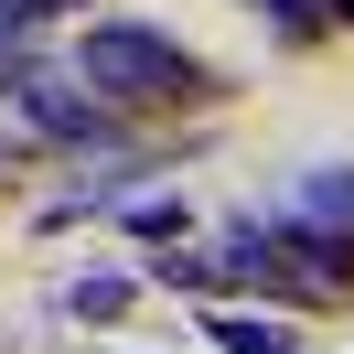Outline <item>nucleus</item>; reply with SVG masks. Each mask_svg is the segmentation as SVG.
<instances>
[{"mask_svg": "<svg viewBox=\"0 0 354 354\" xmlns=\"http://www.w3.org/2000/svg\"><path fill=\"white\" fill-rule=\"evenodd\" d=\"M290 215L322 225V236H354V161H311V172L290 183Z\"/></svg>", "mask_w": 354, "mask_h": 354, "instance_id": "3", "label": "nucleus"}, {"mask_svg": "<svg viewBox=\"0 0 354 354\" xmlns=\"http://www.w3.org/2000/svg\"><path fill=\"white\" fill-rule=\"evenodd\" d=\"M204 344H225V354H290V322H268V311H204Z\"/></svg>", "mask_w": 354, "mask_h": 354, "instance_id": "4", "label": "nucleus"}, {"mask_svg": "<svg viewBox=\"0 0 354 354\" xmlns=\"http://www.w3.org/2000/svg\"><path fill=\"white\" fill-rule=\"evenodd\" d=\"M11 97H22V118H32V129L75 140V151H86V140H108V108H97V97H75L65 75H11Z\"/></svg>", "mask_w": 354, "mask_h": 354, "instance_id": "2", "label": "nucleus"}, {"mask_svg": "<svg viewBox=\"0 0 354 354\" xmlns=\"http://www.w3.org/2000/svg\"><path fill=\"white\" fill-rule=\"evenodd\" d=\"M247 11H268L279 32H322V22H344V0H247Z\"/></svg>", "mask_w": 354, "mask_h": 354, "instance_id": "5", "label": "nucleus"}, {"mask_svg": "<svg viewBox=\"0 0 354 354\" xmlns=\"http://www.w3.org/2000/svg\"><path fill=\"white\" fill-rule=\"evenodd\" d=\"M75 311H86V322H108V311H129V279H75Z\"/></svg>", "mask_w": 354, "mask_h": 354, "instance_id": "6", "label": "nucleus"}, {"mask_svg": "<svg viewBox=\"0 0 354 354\" xmlns=\"http://www.w3.org/2000/svg\"><path fill=\"white\" fill-rule=\"evenodd\" d=\"M75 65H86V86L118 97V108H172V97L204 86V65L172 32H151V22H97L86 44H75Z\"/></svg>", "mask_w": 354, "mask_h": 354, "instance_id": "1", "label": "nucleus"}, {"mask_svg": "<svg viewBox=\"0 0 354 354\" xmlns=\"http://www.w3.org/2000/svg\"><path fill=\"white\" fill-rule=\"evenodd\" d=\"M129 225H140V236H183V204L151 194V204H129Z\"/></svg>", "mask_w": 354, "mask_h": 354, "instance_id": "7", "label": "nucleus"}]
</instances>
